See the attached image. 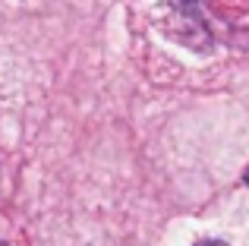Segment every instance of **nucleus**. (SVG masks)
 Segmentation results:
<instances>
[{"mask_svg":"<svg viewBox=\"0 0 249 246\" xmlns=\"http://www.w3.org/2000/svg\"><path fill=\"white\" fill-rule=\"evenodd\" d=\"M152 19L164 35L189 44V48L202 51V48L212 44V35H208V29H205V19H202L196 0H155Z\"/></svg>","mask_w":249,"mask_h":246,"instance_id":"f257e3e1","label":"nucleus"},{"mask_svg":"<svg viewBox=\"0 0 249 246\" xmlns=\"http://www.w3.org/2000/svg\"><path fill=\"white\" fill-rule=\"evenodd\" d=\"M199 246H227V243H221V240H202Z\"/></svg>","mask_w":249,"mask_h":246,"instance_id":"f03ea898","label":"nucleus"},{"mask_svg":"<svg viewBox=\"0 0 249 246\" xmlns=\"http://www.w3.org/2000/svg\"><path fill=\"white\" fill-rule=\"evenodd\" d=\"M243 183L249 186V167H246V174H243Z\"/></svg>","mask_w":249,"mask_h":246,"instance_id":"7ed1b4c3","label":"nucleus"}]
</instances>
